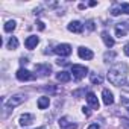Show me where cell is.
I'll return each instance as SVG.
<instances>
[{
    "label": "cell",
    "instance_id": "6da1fadb",
    "mask_svg": "<svg viewBox=\"0 0 129 129\" xmlns=\"http://www.w3.org/2000/svg\"><path fill=\"white\" fill-rule=\"evenodd\" d=\"M126 78H127V66L124 62L114 64V66L109 69V72H108V81L112 85H115V87L124 85Z\"/></svg>",
    "mask_w": 129,
    "mask_h": 129
},
{
    "label": "cell",
    "instance_id": "7a4b0ae2",
    "mask_svg": "<svg viewBox=\"0 0 129 129\" xmlns=\"http://www.w3.org/2000/svg\"><path fill=\"white\" fill-rule=\"evenodd\" d=\"M24 100H26V96H24V94H15V96L9 97V99L3 103V109H12V108L18 106V105H21Z\"/></svg>",
    "mask_w": 129,
    "mask_h": 129
},
{
    "label": "cell",
    "instance_id": "3957f363",
    "mask_svg": "<svg viewBox=\"0 0 129 129\" xmlns=\"http://www.w3.org/2000/svg\"><path fill=\"white\" fill-rule=\"evenodd\" d=\"M72 73H73V78H75L76 81H81V79H84V78L87 76V73H88V69H87L85 66L73 64V66H72Z\"/></svg>",
    "mask_w": 129,
    "mask_h": 129
},
{
    "label": "cell",
    "instance_id": "277c9868",
    "mask_svg": "<svg viewBox=\"0 0 129 129\" xmlns=\"http://www.w3.org/2000/svg\"><path fill=\"white\" fill-rule=\"evenodd\" d=\"M15 76H17V79H18V81H21V82L34 81V79L37 78L34 73H30V72H29V70H26V69H18V70H17V73H15Z\"/></svg>",
    "mask_w": 129,
    "mask_h": 129
},
{
    "label": "cell",
    "instance_id": "5b68a950",
    "mask_svg": "<svg viewBox=\"0 0 129 129\" xmlns=\"http://www.w3.org/2000/svg\"><path fill=\"white\" fill-rule=\"evenodd\" d=\"M53 52L59 56H69V55H72V46L70 44H58L53 49Z\"/></svg>",
    "mask_w": 129,
    "mask_h": 129
},
{
    "label": "cell",
    "instance_id": "8992f818",
    "mask_svg": "<svg viewBox=\"0 0 129 129\" xmlns=\"http://www.w3.org/2000/svg\"><path fill=\"white\" fill-rule=\"evenodd\" d=\"M127 30H129V20L127 21H123V23H118L115 26V34H117L118 38H123Z\"/></svg>",
    "mask_w": 129,
    "mask_h": 129
},
{
    "label": "cell",
    "instance_id": "52a82bcc",
    "mask_svg": "<svg viewBox=\"0 0 129 129\" xmlns=\"http://www.w3.org/2000/svg\"><path fill=\"white\" fill-rule=\"evenodd\" d=\"M38 43H40V38H38L37 35H30V37H27V38H26L24 46H26V49L32 50V49H35V47H37V44H38Z\"/></svg>",
    "mask_w": 129,
    "mask_h": 129
},
{
    "label": "cell",
    "instance_id": "ba28073f",
    "mask_svg": "<svg viewBox=\"0 0 129 129\" xmlns=\"http://www.w3.org/2000/svg\"><path fill=\"white\" fill-rule=\"evenodd\" d=\"M78 55H79V58L87 59V61L93 59V56H94V53H93L90 49H87V47H79V49H78Z\"/></svg>",
    "mask_w": 129,
    "mask_h": 129
},
{
    "label": "cell",
    "instance_id": "9c48e42d",
    "mask_svg": "<svg viewBox=\"0 0 129 129\" xmlns=\"http://www.w3.org/2000/svg\"><path fill=\"white\" fill-rule=\"evenodd\" d=\"M35 72H38L41 76H47V75H50L52 67L49 64H38V66H35Z\"/></svg>",
    "mask_w": 129,
    "mask_h": 129
},
{
    "label": "cell",
    "instance_id": "30bf717a",
    "mask_svg": "<svg viewBox=\"0 0 129 129\" xmlns=\"http://www.w3.org/2000/svg\"><path fill=\"white\" fill-rule=\"evenodd\" d=\"M102 99H103V103H105L106 106H109V105L114 103V96H112V93H111L109 90H106V88L102 91Z\"/></svg>",
    "mask_w": 129,
    "mask_h": 129
},
{
    "label": "cell",
    "instance_id": "8fae6325",
    "mask_svg": "<svg viewBox=\"0 0 129 129\" xmlns=\"http://www.w3.org/2000/svg\"><path fill=\"white\" fill-rule=\"evenodd\" d=\"M34 120H35V115H34V114H23V115L20 117L18 123H20L21 126H29V124L34 123Z\"/></svg>",
    "mask_w": 129,
    "mask_h": 129
},
{
    "label": "cell",
    "instance_id": "7c38bea8",
    "mask_svg": "<svg viewBox=\"0 0 129 129\" xmlns=\"http://www.w3.org/2000/svg\"><path fill=\"white\" fill-rule=\"evenodd\" d=\"M67 27L70 32H75V34H82V30H84V24L81 21H72Z\"/></svg>",
    "mask_w": 129,
    "mask_h": 129
},
{
    "label": "cell",
    "instance_id": "4fadbf2b",
    "mask_svg": "<svg viewBox=\"0 0 129 129\" xmlns=\"http://www.w3.org/2000/svg\"><path fill=\"white\" fill-rule=\"evenodd\" d=\"M87 102H88V105L91 106V108H94V109H99V100H97V97H96V94L94 93H87Z\"/></svg>",
    "mask_w": 129,
    "mask_h": 129
},
{
    "label": "cell",
    "instance_id": "5bb4252c",
    "mask_svg": "<svg viewBox=\"0 0 129 129\" xmlns=\"http://www.w3.org/2000/svg\"><path fill=\"white\" fill-rule=\"evenodd\" d=\"M58 123H59L61 127H69V129H75V127H76V124H75L73 121H70L69 117H62V118H59Z\"/></svg>",
    "mask_w": 129,
    "mask_h": 129
},
{
    "label": "cell",
    "instance_id": "9a60e30c",
    "mask_svg": "<svg viewBox=\"0 0 129 129\" xmlns=\"http://www.w3.org/2000/svg\"><path fill=\"white\" fill-rule=\"evenodd\" d=\"M56 79H58L59 82H62V84H67V82H70L72 75H70L69 72H59V73L56 75Z\"/></svg>",
    "mask_w": 129,
    "mask_h": 129
},
{
    "label": "cell",
    "instance_id": "2e32d148",
    "mask_svg": "<svg viewBox=\"0 0 129 129\" xmlns=\"http://www.w3.org/2000/svg\"><path fill=\"white\" fill-rule=\"evenodd\" d=\"M102 40H103V43H105V46L106 47H112L114 44H115V41H114V38L105 30V32H102Z\"/></svg>",
    "mask_w": 129,
    "mask_h": 129
},
{
    "label": "cell",
    "instance_id": "e0dca14e",
    "mask_svg": "<svg viewBox=\"0 0 129 129\" xmlns=\"http://www.w3.org/2000/svg\"><path fill=\"white\" fill-rule=\"evenodd\" d=\"M49 103H50V100H49V97H47V96H44V97H40V99H38V108H40V109H46V108L49 106Z\"/></svg>",
    "mask_w": 129,
    "mask_h": 129
},
{
    "label": "cell",
    "instance_id": "ac0fdd59",
    "mask_svg": "<svg viewBox=\"0 0 129 129\" xmlns=\"http://www.w3.org/2000/svg\"><path fill=\"white\" fill-rule=\"evenodd\" d=\"M17 47H18V40H17L15 37H11L9 41H8V49L14 50V49H17Z\"/></svg>",
    "mask_w": 129,
    "mask_h": 129
},
{
    "label": "cell",
    "instance_id": "d6986e66",
    "mask_svg": "<svg viewBox=\"0 0 129 129\" xmlns=\"http://www.w3.org/2000/svg\"><path fill=\"white\" fill-rule=\"evenodd\" d=\"M15 24H17V23H15L14 20L6 21V24H5V27H3V29H5V32H12V30L15 29Z\"/></svg>",
    "mask_w": 129,
    "mask_h": 129
},
{
    "label": "cell",
    "instance_id": "ffe728a7",
    "mask_svg": "<svg viewBox=\"0 0 129 129\" xmlns=\"http://www.w3.org/2000/svg\"><path fill=\"white\" fill-rule=\"evenodd\" d=\"M90 79H91V82H93L94 85H96V84H99V85H100V84H102V81H103V79H102V76H99V75H96V73H91V75H90Z\"/></svg>",
    "mask_w": 129,
    "mask_h": 129
},
{
    "label": "cell",
    "instance_id": "44dd1931",
    "mask_svg": "<svg viewBox=\"0 0 129 129\" xmlns=\"http://www.w3.org/2000/svg\"><path fill=\"white\" fill-rule=\"evenodd\" d=\"M120 11L121 14H129V3H120Z\"/></svg>",
    "mask_w": 129,
    "mask_h": 129
},
{
    "label": "cell",
    "instance_id": "7402d4cb",
    "mask_svg": "<svg viewBox=\"0 0 129 129\" xmlns=\"http://www.w3.org/2000/svg\"><path fill=\"white\" fill-rule=\"evenodd\" d=\"M114 56H115V53H114V52H111V53H109V52H106V53H105V61H106V62H109L108 59H112Z\"/></svg>",
    "mask_w": 129,
    "mask_h": 129
},
{
    "label": "cell",
    "instance_id": "603a6c76",
    "mask_svg": "<svg viewBox=\"0 0 129 129\" xmlns=\"http://www.w3.org/2000/svg\"><path fill=\"white\" fill-rule=\"evenodd\" d=\"M111 14L115 17V15H120V14H121V11H120V8H114V9L111 11Z\"/></svg>",
    "mask_w": 129,
    "mask_h": 129
},
{
    "label": "cell",
    "instance_id": "cb8c5ba5",
    "mask_svg": "<svg viewBox=\"0 0 129 129\" xmlns=\"http://www.w3.org/2000/svg\"><path fill=\"white\" fill-rule=\"evenodd\" d=\"M82 93H85V90H84V88H82V90H78V91H73V96H75V97H79Z\"/></svg>",
    "mask_w": 129,
    "mask_h": 129
},
{
    "label": "cell",
    "instance_id": "d4e9b609",
    "mask_svg": "<svg viewBox=\"0 0 129 129\" xmlns=\"http://www.w3.org/2000/svg\"><path fill=\"white\" fill-rule=\"evenodd\" d=\"M82 112H84L85 115H91V111H90L88 106H84V108H82Z\"/></svg>",
    "mask_w": 129,
    "mask_h": 129
},
{
    "label": "cell",
    "instance_id": "484cf974",
    "mask_svg": "<svg viewBox=\"0 0 129 129\" xmlns=\"http://www.w3.org/2000/svg\"><path fill=\"white\" fill-rule=\"evenodd\" d=\"M37 26H38V29H40V30H44V29H46L43 21H37Z\"/></svg>",
    "mask_w": 129,
    "mask_h": 129
},
{
    "label": "cell",
    "instance_id": "4316f807",
    "mask_svg": "<svg viewBox=\"0 0 129 129\" xmlns=\"http://www.w3.org/2000/svg\"><path fill=\"white\" fill-rule=\"evenodd\" d=\"M123 52H124V55H127V56H129V43H127V44H124Z\"/></svg>",
    "mask_w": 129,
    "mask_h": 129
},
{
    "label": "cell",
    "instance_id": "83f0119b",
    "mask_svg": "<svg viewBox=\"0 0 129 129\" xmlns=\"http://www.w3.org/2000/svg\"><path fill=\"white\" fill-rule=\"evenodd\" d=\"M58 64H59V66H67L69 62H67L66 59H58Z\"/></svg>",
    "mask_w": 129,
    "mask_h": 129
},
{
    "label": "cell",
    "instance_id": "f1b7e54d",
    "mask_svg": "<svg viewBox=\"0 0 129 129\" xmlns=\"http://www.w3.org/2000/svg\"><path fill=\"white\" fill-rule=\"evenodd\" d=\"M88 129H100V127H99V124H97V123H93V124H90V126H88Z\"/></svg>",
    "mask_w": 129,
    "mask_h": 129
},
{
    "label": "cell",
    "instance_id": "f546056e",
    "mask_svg": "<svg viewBox=\"0 0 129 129\" xmlns=\"http://www.w3.org/2000/svg\"><path fill=\"white\" fill-rule=\"evenodd\" d=\"M87 24H88V29H90V30H93V29H94V23H93V21H88Z\"/></svg>",
    "mask_w": 129,
    "mask_h": 129
},
{
    "label": "cell",
    "instance_id": "4dcf8cb0",
    "mask_svg": "<svg viewBox=\"0 0 129 129\" xmlns=\"http://www.w3.org/2000/svg\"><path fill=\"white\" fill-rule=\"evenodd\" d=\"M38 129H46V127H38Z\"/></svg>",
    "mask_w": 129,
    "mask_h": 129
}]
</instances>
